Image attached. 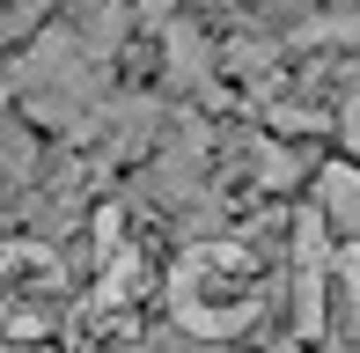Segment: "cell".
Returning a JSON list of instances; mask_svg holds the SVG:
<instances>
[{
  "label": "cell",
  "instance_id": "obj_1",
  "mask_svg": "<svg viewBox=\"0 0 360 353\" xmlns=\"http://www.w3.org/2000/svg\"><path fill=\"white\" fill-rule=\"evenodd\" d=\"M169 302H176V324L191 339H236L265 309L257 258L243 243H191L176 258V272H169Z\"/></svg>",
  "mask_w": 360,
  "mask_h": 353
},
{
  "label": "cell",
  "instance_id": "obj_2",
  "mask_svg": "<svg viewBox=\"0 0 360 353\" xmlns=\"http://www.w3.org/2000/svg\"><path fill=\"white\" fill-rule=\"evenodd\" d=\"M103 44H89L81 30H52V37L37 44V52L15 67V96L30 103V118L44 125H67V133H89V110L96 96H103Z\"/></svg>",
  "mask_w": 360,
  "mask_h": 353
},
{
  "label": "cell",
  "instance_id": "obj_3",
  "mask_svg": "<svg viewBox=\"0 0 360 353\" xmlns=\"http://www.w3.org/2000/svg\"><path fill=\"white\" fill-rule=\"evenodd\" d=\"M59 295H67V265H59L44 243H8L0 250V324L8 331L52 324Z\"/></svg>",
  "mask_w": 360,
  "mask_h": 353
},
{
  "label": "cell",
  "instance_id": "obj_4",
  "mask_svg": "<svg viewBox=\"0 0 360 353\" xmlns=\"http://www.w3.org/2000/svg\"><path fill=\"white\" fill-rule=\"evenodd\" d=\"M294 280H302V331H323V243H316V221H302Z\"/></svg>",
  "mask_w": 360,
  "mask_h": 353
},
{
  "label": "cell",
  "instance_id": "obj_5",
  "mask_svg": "<svg viewBox=\"0 0 360 353\" xmlns=\"http://www.w3.org/2000/svg\"><path fill=\"white\" fill-rule=\"evenodd\" d=\"M323 214H331L338 229L360 243V169H346V162H338V169H323Z\"/></svg>",
  "mask_w": 360,
  "mask_h": 353
},
{
  "label": "cell",
  "instance_id": "obj_6",
  "mask_svg": "<svg viewBox=\"0 0 360 353\" xmlns=\"http://www.w3.org/2000/svg\"><path fill=\"white\" fill-rule=\"evenodd\" d=\"M169 74L176 82H206V37L199 30H169Z\"/></svg>",
  "mask_w": 360,
  "mask_h": 353
},
{
  "label": "cell",
  "instance_id": "obj_7",
  "mask_svg": "<svg viewBox=\"0 0 360 353\" xmlns=\"http://www.w3.org/2000/svg\"><path fill=\"white\" fill-rule=\"evenodd\" d=\"M338 309H346V331H360V243L338 258Z\"/></svg>",
  "mask_w": 360,
  "mask_h": 353
},
{
  "label": "cell",
  "instance_id": "obj_8",
  "mask_svg": "<svg viewBox=\"0 0 360 353\" xmlns=\"http://www.w3.org/2000/svg\"><path fill=\"white\" fill-rule=\"evenodd\" d=\"M0 162H8V169H30V140L15 133V125H0Z\"/></svg>",
  "mask_w": 360,
  "mask_h": 353
},
{
  "label": "cell",
  "instance_id": "obj_9",
  "mask_svg": "<svg viewBox=\"0 0 360 353\" xmlns=\"http://www.w3.org/2000/svg\"><path fill=\"white\" fill-rule=\"evenodd\" d=\"M346 140H353V155H360V96L346 103Z\"/></svg>",
  "mask_w": 360,
  "mask_h": 353
},
{
  "label": "cell",
  "instance_id": "obj_10",
  "mask_svg": "<svg viewBox=\"0 0 360 353\" xmlns=\"http://www.w3.org/2000/svg\"><path fill=\"white\" fill-rule=\"evenodd\" d=\"M140 353H206V346H184V339H155V346H140Z\"/></svg>",
  "mask_w": 360,
  "mask_h": 353
},
{
  "label": "cell",
  "instance_id": "obj_11",
  "mask_svg": "<svg viewBox=\"0 0 360 353\" xmlns=\"http://www.w3.org/2000/svg\"><path fill=\"white\" fill-rule=\"evenodd\" d=\"M8 96H15V67L0 59V103H8Z\"/></svg>",
  "mask_w": 360,
  "mask_h": 353
}]
</instances>
